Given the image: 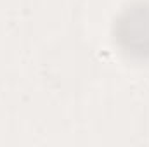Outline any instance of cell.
I'll return each mask as SVG.
<instances>
[{
    "label": "cell",
    "mask_w": 149,
    "mask_h": 147,
    "mask_svg": "<svg viewBox=\"0 0 149 147\" xmlns=\"http://www.w3.org/2000/svg\"><path fill=\"white\" fill-rule=\"evenodd\" d=\"M114 42L123 54L134 59H149V2H135L114 21Z\"/></svg>",
    "instance_id": "6da1fadb"
}]
</instances>
